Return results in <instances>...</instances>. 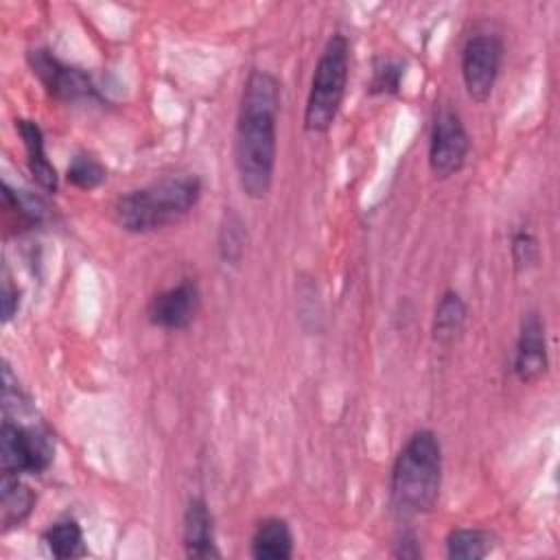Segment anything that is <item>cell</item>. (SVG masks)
I'll use <instances>...</instances> for the list:
<instances>
[{"mask_svg":"<svg viewBox=\"0 0 560 560\" xmlns=\"http://www.w3.org/2000/svg\"><path fill=\"white\" fill-rule=\"evenodd\" d=\"M280 83L260 68H252L234 127V168L241 190L249 199H262L271 190L278 149Z\"/></svg>","mask_w":560,"mask_h":560,"instance_id":"cell-1","label":"cell"},{"mask_svg":"<svg viewBox=\"0 0 560 560\" xmlns=\"http://www.w3.org/2000/svg\"><path fill=\"white\" fill-rule=\"evenodd\" d=\"M201 197L195 173L166 175L142 188L120 195L114 203L116 223L131 234H149L182 221Z\"/></svg>","mask_w":560,"mask_h":560,"instance_id":"cell-2","label":"cell"},{"mask_svg":"<svg viewBox=\"0 0 560 560\" xmlns=\"http://www.w3.org/2000/svg\"><path fill=\"white\" fill-rule=\"evenodd\" d=\"M442 490V444L429 429L407 438L389 475V499L398 514H429Z\"/></svg>","mask_w":560,"mask_h":560,"instance_id":"cell-3","label":"cell"},{"mask_svg":"<svg viewBox=\"0 0 560 560\" xmlns=\"http://www.w3.org/2000/svg\"><path fill=\"white\" fill-rule=\"evenodd\" d=\"M350 72V42L343 33H332L315 63L304 107V129L326 133L343 103Z\"/></svg>","mask_w":560,"mask_h":560,"instance_id":"cell-4","label":"cell"},{"mask_svg":"<svg viewBox=\"0 0 560 560\" xmlns=\"http://www.w3.org/2000/svg\"><path fill=\"white\" fill-rule=\"evenodd\" d=\"M55 457L50 435L33 424H20L4 416L0 427V468L2 475H39Z\"/></svg>","mask_w":560,"mask_h":560,"instance_id":"cell-5","label":"cell"},{"mask_svg":"<svg viewBox=\"0 0 560 560\" xmlns=\"http://www.w3.org/2000/svg\"><path fill=\"white\" fill-rule=\"evenodd\" d=\"M503 63V42L492 33H475L462 48V81L475 103L492 96Z\"/></svg>","mask_w":560,"mask_h":560,"instance_id":"cell-6","label":"cell"},{"mask_svg":"<svg viewBox=\"0 0 560 560\" xmlns=\"http://www.w3.org/2000/svg\"><path fill=\"white\" fill-rule=\"evenodd\" d=\"M468 153L470 136L462 116L451 107H442L433 118L429 136V166L433 175L440 179L457 175L464 168Z\"/></svg>","mask_w":560,"mask_h":560,"instance_id":"cell-7","label":"cell"},{"mask_svg":"<svg viewBox=\"0 0 560 560\" xmlns=\"http://www.w3.org/2000/svg\"><path fill=\"white\" fill-rule=\"evenodd\" d=\"M26 61H28L33 74L39 79V83L46 88V92L52 98L66 101V103L101 98L98 90L88 72L63 63L50 50L33 48L26 52Z\"/></svg>","mask_w":560,"mask_h":560,"instance_id":"cell-8","label":"cell"},{"mask_svg":"<svg viewBox=\"0 0 560 560\" xmlns=\"http://www.w3.org/2000/svg\"><path fill=\"white\" fill-rule=\"evenodd\" d=\"M201 308V291L195 280H182L155 293L147 306V317L153 326L164 330L188 328Z\"/></svg>","mask_w":560,"mask_h":560,"instance_id":"cell-9","label":"cell"},{"mask_svg":"<svg viewBox=\"0 0 560 560\" xmlns=\"http://www.w3.org/2000/svg\"><path fill=\"white\" fill-rule=\"evenodd\" d=\"M549 368V350H547V330L542 317L532 311L523 317L516 346H514V361L512 370L516 378L525 385L540 381Z\"/></svg>","mask_w":560,"mask_h":560,"instance_id":"cell-10","label":"cell"},{"mask_svg":"<svg viewBox=\"0 0 560 560\" xmlns=\"http://www.w3.org/2000/svg\"><path fill=\"white\" fill-rule=\"evenodd\" d=\"M184 549L188 558H219L221 551L214 542V521L208 503L201 497H192L184 512Z\"/></svg>","mask_w":560,"mask_h":560,"instance_id":"cell-11","label":"cell"},{"mask_svg":"<svg viewBox=\"0 0 560 560\" xmlns=\"http://www.w3.org/2000/svg\"><path fill=\"white\" fill-rule=\"evenodd\" d=\"M15 129L24 142L26 149V164L28 171L33 175V179L39 184V188H44L46 192H55L59 186V175L57 168L52 166V162L46 155V147H44V133L42 127L35 120L28 118H20L15 120Z\"/></svg>","mask_w":560,"mask_h":560,"instance_id":"cell-12","label":"cell"},{"mask_svg":"<svg viewBox=\"0 0 560 560\" xmlns=\"http://www.w3.org/2000/svg\"><path fill=\"white\" fill-rule=\"evenodd\" d=\"M252 558L256 560H289L293 556V532L280 516L262 518L249 542Z\"/></svg>","mask_w":560,"mask_h":560,"instance_id":"cell-13","label":"cell"},{"mask_svg":"<svg viewBox=\"0 0 560 560\" xmlns=\"http://www.w3.org/2000/svg\"><path fill=\"white\" fill-rule=\"evenodd\" d=\"M35 508V492L18 477L2 475L0 481V525L2 532L20 527Z\"/></svg>","mask_w":560,"mask_h":560,"instance_id":"cell-14","label":"cell"},{"mask_svg":"<svg viewBox=\"0 0 560 560\" xmlns=\"http://www.w3.org/2000/svg\"><path fill=\"white\" fill-rule=\"evenodd\" d=\"M468 319V306L462 295L453 289H446L433 311V339L442 346L455 343L464 330Z\"/></svg>","mask_w":560,"mask_h":560,"instance_id":"cell-15","label":"cell"},{"mask_svg":"<svg viewBox=\"0 0 560 560\" xmlns=\"http://www.w3.org/2000/svg\"><path fill=\"white\" fill-rule=\"evenodd\" d=\"M48 551L59 560L81 558L88 553L83 542V532L74 518H61L48 525V529L42 534Z\"/></svg>","mask_w":560,"mask_h":560,"instance_id":"cell-16","label":"cell"},{"mask_svg":"<svg viewBox=\"0 0 560 560\" xmlns=\"http://www.w3.org/2000/svg\"><path fill=\"white\" fill-rule=\"evenodd\" d=\"M492 551V536L477 527H455L446 536V556L451 560H479Z\"/></svg>","mask_w":560,"mask_h":560,"instance_id":"cell-17","label":"cell"},{"mask_svg":"<svg viewBox=\"0 0 560 560\" xmlns=\"http://www.w3.org/2000/svg\"><path fill=\"white\" fill-rule=\"evenodd\" d=\"M245 254V223L243 219L228 208L219 228V256L225 265H238Z\"/></svg>","mask_w":560,"mask_h":560,"instance_id":"cell-18","label":"cell"},{"mask_svg":"<svg viewBox=\"0 0 560 560\" xmlns=\"http://www.w3.org/2000/svg\"><path fill=\"white\" fill-rule=\"evenodd\" d=\"M66 179L74 188L94 190V188H98L107 179V171H105V166L94 155L77 153L70 160L68 168H66Z\"/></svg>","mask_w":560,"mask_h":560,"instance_id":"cell-19","label":"cell"},{"mask_svg":"<svg viewBox=\"0 0 560 560\" xmlns=\"http://www.w3.org/2000/svg\"><path fill=\"white\" fill-rule=\"evenodd\" d=\"M405 77V61L394 57H378L372 68V79L368 83L370 94H398Z\"/></svg>","mask_w":560,"mask_h":560,"instance_id":"cell-20","label":"cell"},{"mask_svg":"<svg viewBox=\"0 0 560 560\" xmlns=\"http://www.w3.org/2000/svg\"><path fill=\"white\" fill-rule=\"evenodd\" d=\"M540 258V245L538 238L527 232L521 230L512 236V262L516 267V271H527L529 267H534Z\"/></svg>","mask_w":560,"mask_h":560,"instance_id":"cell-21","label":"cell"},{"mask_svg":"<svg viewBox=\"0 0 560 560\" xmlns=\"http://www.w3.org/2000/svg\"><path fill=\"white\" fill-rule=\"evenodd\" d=\"M20 308V291L18 287L11 282L9 271H2V322L9 324L13 319V315Z\"/></svg>","mask_w":560,"mask_h":560,"instance_id":"cell-22","label":"cell"}]
</instances>
